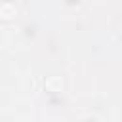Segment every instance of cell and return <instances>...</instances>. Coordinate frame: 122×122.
I'll use <instances>...</instances> for the list:
<instances>
[{"mask_svg":"<svg viewBox=\"0 0 122 122\" xmlns=\"http://www.w3.org/2000/svg\"><path fill=\"white\" fill-rule=\"evenodd\" d=\"M61 86H63V80H61L59 76H51V78L48 80V84H46V88H48L50 92H59Z\"/></svg>","mask_w":122,"mask_h":122,"instance_id":"obj_1","label":"cell"}]
</instances>
